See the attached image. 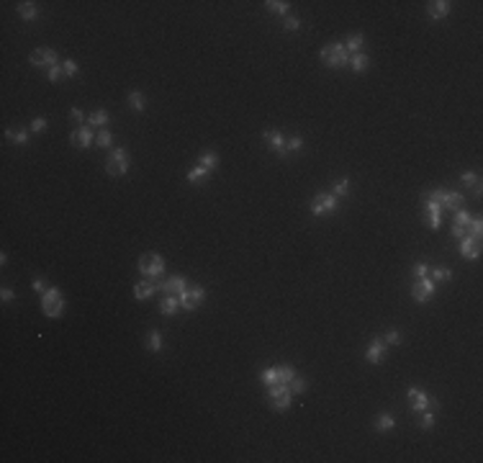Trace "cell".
I'll use <instances>...</instances> for the list:
<instances>
[{"instance_id":"obj_40","label":"cell","mask_w":483,"mask_h":463,"mask_svg":"<svg viewBox=\"0 0 483 463\" xmlns=\"http://www.w3.org/2000/svg\"><path fill=\"white\" fill-rule=\"evenodd\" d=\"M332 191H334L332 196H337V198H339V196H347V193H349V180H347V178H344V180H337Z\"/></svg>"},{"instance_id":"obj_35","label":"cell","mask_w":483,"mask_h":463,"mask_svg":"<svg viewBox=\"0 0 483 463\" xmlns=\"http://www.w3.org/2000/svg\"><path fill=\"white\" fill-rule=\"evenodd\" d=\"M95 142H98V147H111V142H113L111 131H108V129H98V134H95Z\"/></svg>"},{"instance_id":"obj_43","label":"cell","mask_w":483,"mask_h":463,"mask_svg":"<svg viewBox=\"0 0 483 463\" xmlns=\"http://www.w3.org/2000/svg\"><path fill=\"white\" fill-rule=\"evenodd\" d=\"M419 425H422L424 430H432V427H434V414L424 409V412H422V420H419Z\"/></svg>"},{"instance_id":"obj_30","label":"cell","mask_w":483,"mask_h":463,"mask_svg":"<svg viewBox=\"0 0 483 463\" xmlns=\"http://www.w3.org/2000/svg\"><path fill=\"white\" fill-rule=\"evenodd\" d=\"M129 106H131V111L142 114V111H144V96H142L139 90H131V93H129Z\"/></svg>"},{"instance_id":"obj_38","label":"cell","mask_w":483,"mask_h":463,"mask_svg":"<svg viewBox=\"0 0 483 463\" xmlns=\"http://www.w3.org/2000/svg\"><path fill=\"white\" fill-rule=\"evenodd\" d=\"M432 273V281H450L452 278V270L450 268H434V270H429Z\"/></svg>"},{"instance_id":"obj_34","label":"cell","mask_w":483,"mask_h":463,"mask_svg":"<svg viewBox=\"0 0 483 463\" xmlns=\"http://www.w3.org/2000/svg\"><path fill=\"white\" fill-rule=\"evenodd\" d=\"M460 180H463V186H473V188H475V193L480 196V180H478V175H475V172H463V178H460Z\"/></svg>"},{"instance_id":"obj_37","label":"cell","mask_w":483,"mask_h":463,"mask_svg":"<svg viewBox=\"0 0 483 463\" xmlns=\"http://www.w3.org/2000/svg\"><path fill=\"white\" fill-rule=\"evenodd\" d=\"M62 70H64V75H67V77H75V75L80 72V67H77L75 59H64V62H62Z\"/></svg>"},{"instance_id":"obj_27","label":"cell","mask_w":483,"mask_h":463,"mask_svg":"<svg viewBox=\"0 0 483 463\" xmlns=\"http://www.w3.org/2000/svg\"><path fill=\"white\" fill-rule=\"evenodd\" d=\"M147 347L152 352H160L165 347V340H162V332H157V329H152V332L147 335Z\"/></svg>"},{"instance_id":"obj_2","label":"cell","mask_w":483,"mask_h":463,"mask_svg":"<svg viewBox=\"0 0 483 463\" xmlns=\"http://www.w3.org/2000/svg\"><path fill=\"white\" fill-rule=\"evenodd\" d=\"M321 62L326 64V67H332V70L344 67V64L349 62V54L344 49V44H329V47H324L321 49Z\"/></svg>"},{"instance_id":"obj_7","label":"cell","mask_w":483,"mask_h":463,"mask_svg":"<svg viewBox=\"0 0 483 463\" xmlns=\"http://www.w3.org/2000/svg\"><path fill=\"white\" fill-rule=\"evenodd\" d=\"M334 211H337V196H332V193L314 196V201H311V214L314 216H329Z\"/></svg>"},{"instance_id":"obj_47","label":"cell","mask_w":483,"mask_h":463,"mask_svg":"<svg viewBox=\"0 0 483 463\" xmlns=\"http://www.w3.org/2000/svg\"><path fill=\"white\" fill-rule=\"evenodd\" d=\"M62 75H64V70H62V62H59V64H54V67H49V80H52V82H57Z\"/></svg>"},{"instance_id":"obj_21","label":"cell","mask_w":483,"mask_h":463,"mask_svg":"<svg viewBox=\"0 0 483 463\" xmlns=\"http://www.w3.org/2000/svg\"><path fill=\"white\" fill-rule=\"evenodd\" d=\"M16 13L24 18V21H36V18H39L36 3H21V6H16Z\"/></svg>"},{"instance_id":"obj_33","label":"cell","mask_w":483,"mask_h":463,"mask_svg":"<svg viewBox=\"0 0 483 463\" xmlns=\"http://www.w3.org/2000/svg\"><path fill=\"white\" fill-rule=\"evenodd\" d=\"M260 381L265 384V386H273V384H278V373H275V368H265L260 373Z\"/></svg>"},{"instance_id":"obj_31","label":"cell","mask_w":483,"mask_h":463,"mask_svg":"<svg viewBox=\"0 0 483 463\" xmlns=\"http://www.w3.org/2000/svg\"><path fill=\"white\" fill-rule=\"evenodd\" d=\"M198 165H203L206 170H216V167H218V154H216V152H203L201 160H198Z\"/></svg>"},{"instance_id":"obj_49","label":"cell","mask_w":483,"mask_h":463,"mask_svg":"<svg viewBox=\"0 0 483 463\" xmlns=\"http://www.w3.org/2000/svg\"><path fill=\"white\" fill-rule=\"evenodd\" d=\"M414 275H416V278H427V275H429V268L424 265V262H416V265H414Z\"/></svg>"},{"instance_id":"obj_20","label":"cell","mask_w":483,"mask_h":463,"mask_svg":"<svg viewBox=\"0 0 483 463\" xmlns=\"http://www.w3.org/2000/svg\"><path fill=\"white\" fill-rule=\"evenodd\" d=\"M349 67H352L355 72H365L368 67H370V59H368V54H363V52H357V54H349Z\"/></svg>"},{"instance_id":"obj_19","label":"cell","mask_w":483,"mask_h":463,"mask_svg":"<svg viewBox=\"0 0 483 463\" xmlns=\"http://www.w3.org/2000/svg\"><path fill=\"white\" fill-rule=\"evenodd\" d=\"M427 13L432 18H445L450 13V3H447V0H434V3L427 6Z\"/></svg>"},{"instance_id":"obj_11","label":"cell","mask_w":483,"mask_h":463,"mask_svg":"<svg viewBox=\"0 0 483 463\" xmlns=\"http://www.w3.org/2000/svg\"><path fill=\"white\" fill-rule=\"evenodd\" d=\"M406 396H409V407H411L414 412H424L427 407H432V399H434V396H429L427 391L416 389V386H411V389L406 391Z\"/></svg>"},{"instance_id":"obj_6","label":"cell","mask_w":483,"mask_h":463,"mask_svg":"<svg viewBox=\"0 0 483 463\" xmlns=\"http://www.w3.org/2000/svg\"><path fill=\"white\" fill-rule=\"evenodd\" d=\"M139 273H144L147 278H157L165 273V260L155 252H147L139 257Z\"/></svg>"},{"instance_id":"obj_26","label":"cell","mask_w":483,"mask_h":463,"mask_svg":"<svg viewBox=\"0 0 483 463\" xmlns=\"http://www.w3.org/2000/svg\"><path fill=\"white\" fill-rule=\"evenodd\" d=\"M275 373H278V384H291L296 379L293 365H275Z\"/></svg>"},{"instance_id":"obj_5","label":"cell","mask_w":483,"mask_h":463,"mask_svg":"<svg viewBox=\"0 0 483 463\" xmlns=\"http://www.w3.org/2000/svg\"><path fill=\"white\" fill-rule=\"evenodd\" d=\"M41 312L47 317H62L64 312V296L59 289H49L47 294H41Z\"/></svg>"},{"instance_id":"obj_32","label":"cell","mask_w":483,"mask_h":463,"mask_svg":"<svg viewBox=\"0 0 483 463\" xmlns=\"http://www.w3.org/2000/svg\"><path fill=\"white\" fill-rule=\"evenodd\" d=\"M393 425H396V420H393L391 414H378V420H376V430L386 432V430H393Z\"/></svg>"},{"instance_id":"obj_12","label":"cell","mask_w":483,"mask_h":463,"mask_svg":"<svg viewBox=\"0 0 483 463\" xmlns=\"http://www.w3.org/2000/svg\"><path fill=\"white\" fill-rule=\"evenodd\" d=\"M29 62L34 64V67H54V64H59L54 49H36V52H31Z\"/></svg>"},{"instance_id":"obj_39","label":"cell","mask_w":483,"mask_h":463,"mask_svg":"<svg viewBox=\"0 0 483 463\" xmlns=\"http://www.w3.org/2000/svg\"><path fill=\"white\" fill-rule=\"evenodd\" d=\"M303 147V139L301 137H291V139H285V154L288 152H298Z\"/></svg>"},{"instance_id":"obj_50","label":"cell","mask_w":483,"mask_h":463,"mask_svg":"<svg viewBox=\"0 0 483 463\" xmlns=\"http://www.w3.org/2000/svg\"><path fill=\"white\" fill-rule=\"evenodd\" d=\"M31 289H34L36 294H47V291H49V289H47V283H44L41 278H36V281L31 283Z\"/></svg>"},{"instance_id":"obj_10","label":"cell","mask_w":483,"mask_h":463,"mask_svg":"<svg viewBox=\"0 0 483 463\" xmlns=\"http://www.w3.org/2000/svg\"><path fill=\"white\" fill-rule=\"evenodd\" d=\"M437 198H440V206H442V211H457V209H463V204H465L463 193H455V191H442V188H437Z\"/></svg>"},{"instance_id":"obj_24","label":"cell","mask_w":483,"mask_h":463,"mask_svg":"<svg viewBox=\"0 0 483 463\" xmlns=\"http://www.w3.org/2000/svg\"><path fill=\"white\" fill-rule=\"evenodd\" d=\"M178 306H180V296H165V299L160 301V312L170 317V314L178 312Z\"/></svg>"},{"instance_id":"obj_36","label":"cell","mask_w":483,"mask_h":463,"mask_svg":"<svg viewBox=\"0 0 483 463\" xmlns=\"http://www.w3.org/2000/svg\"><path fill=\"white\" fill-rule=\"evenodd\" d=\"M470 219H473V216H470V214H468L465 209H457V211H455V222H452V224L468 227V224H470Z\"/></svg>"},{"instance_id":"obj_41","label":"cell","mask_w":483,"mask_h":463,"mask_svg":"<svg viewBox=\"0 0 483 463\" xmlns=\"http://www.w3.org/2000/svg\"><path fill=\"white\" fill-rule=\"evenodd\" d=\"M468 229H470V237H478V239H480V234H483V222H480V219L475 216V219H470Z\"/></svg>"},{"instance_id":"obj_3","label":"cell","mask_w":483,"mask_h":463,"mask_svg":"<svg viewBox=\"0 0 483 463\" xmlns=\"http://www.w3.org/2000/svg\"><path fill=\"white\" fill-rule=\"evenodd\" d=\"M424 214H427L429 227L440 229V224H442V206H440V198H437V188L424 193Z\"/></svg>"},{"instance_id":"obj_15","label":"cell","mask_w":483,"mask_h":463,"mask_svg":"<svg viewBox=\"0 0 483 463\" xmlns=\"http://www.w3.org/2000/svg\"><path fill=\"white\" fill-rule=\"evenodd\" d=\"M93 139H95V134H93V126H77L72 134H70V142L75 144V147H90L93 144Z\"/></svg>"},{"instance_id":"obj_18","label":"cell","mask_w":483,"mask_h":463,"mask_svg":"<svg viewBox=\"0 0 483 463\" xmlns=\"http://www.w3.org/2000/svg\"><path fill=\"white\" fill-rule=\"evenodd\" d=\"M152 294H157V286L152 281H142V283L134 286V299L137 301H147V299H152Z\"/></svg>"},{"instance_id":"obj_45","label":"cell","mask_w":483,"mask_h":463,"mask_svg":"<svg viewBox=\"0 0 483 463\" xmlns=\"http://www.w3.org/2000/svg\"><path fill=\"white\" fill-rule=\"evenodd\" d=\"M383 340H386V345H399V342H401V335L396 332V329H388Z\"/></svg>"},{"instance_id":"obj_23","label":"cell","mask_w":483,"mask_h":463,"mask_svg":"<svg viewBox=\"0 0 483 463\" xmlns=\"http://www.w3.org/2000/svg\"><path fill=\"white\" fill-rule=\"evenodd\" d=\"M363 44H365V36H363V34H349L347 41H344V49H347V54H357Z\"/></svg>"},{"instance_id":"obj_17","label":"cell","mask_w":483,"mask_h":463,"mask_svg":"<svg viewBox=\"0 0 483 463\" xmlns=\"http://www.w3.org/2000/svg\"><path fill=\"white\" fill-rule=\"evenodd\" d=\"M185 289H188V281H185V278H180V275L167 278V281L160 286V291H162V294H167V296H180Z\"/></svg>"},{"instance_id":"obj_25","label":"cell","mask_w":483,"mask_h":463,"mask_svg":"<svg viewBox=\"0 0 483 463\" xmlns=\"http://www.w3.org/2000/svg\"><path fill=\"white\" fill-rule=\"evenodd\" d=\"M6 137H8L13 144H26V142H29V129H24V126H16V131L8 129Z\"/></svg>"},{"instance_id":"obj_52","label":"cell","mask_w":483,"mask_h":463,"mask_svg":"<svg viewBox=\"0 0 483 463\" xmlns=\"http://www.w3.org/2000/svg\"><path fill=\"white\" fill-rule=\"evenodd\" d=\"M13 296H16V294H13L11 289H3V291H0V299H3V301H11Z\"/></svg>"},{"instance_id":"obj_44","label":"cell","mask_w":483,"mask_h":463,"mask_svg":"<svg viewBox=\"0 0 483 463\" xmlns=\"http://www.w3.org/2000/svg\"><path fill=\"white\" fill-rule=\"evenodd\" d=\"M44 129H47V119H44V116H36V119L31 121V131H36V134H41Z\"/></svg>"},{"instance_id":"obj_4","label":"cell","mask_w":483,"mask_h":463,"mask_svg":"<svg viewBox=\"0 0 483 463\" xmlns=\"http://www.w3.org/2000/svg\"><path fill=\"white\" fill-rule=\"evenodd\" d=\"M129 170V154L124 147L113 149L111 154H108V160H105V172L111 175V178H121V175H126Z\"/></svg>"},{"instance_id":"obj_28","label":"cell","mask_w":483,"mask_h":463,"mask_svg":"<svg viewBox=\"0 0 483 463\" xmlns=\"http://www.w3.org/2000/svg\"><path fill=\"white\" fill-rule=\"evenodd\" d=\"M208 175H211V170H206L203 165H195V167L188 170V180H190V183H203Z\"/></svg>"},{"instance_id":"obj_14","label":"cell","mask_w":483,"mask_h":463,"mask_svg":"<svg viewBox=\"0 0 483 463\" xmlns=\"http://www.w3.org/2000/svg\"><path fill=\"white\" fill-rule=\"evenodd\" d=\"M460 255H463L465 260H475L480 255V239L465 234L463 239H460Z\"/></svg>"},{"instance_id":"obj_48","label":"cell","mask_w":483,"mask_h":463,"mask_svg":"<svg viewBox=\"0 0 483 463\" xmlns=\"http://www.w3.org/2000/svg\"><path fill=\"white\" fill-rule=\"evenodd\" d=\"M285 29H288V31H298V26H301V21L296 18V16H288V18H285V24H283Z\"/></svg>"},{"instance_id":"obj_22","label":"cell","mask_w":483,"mask_h":463,"mask_svg":"<svg viewBox=\"0 0 483 463\" xmlns=\"http://www.w3.org/2000/svg\"><path fill=\"white\" fill-rule=\"evenodd\" d=\"M108 111H103V108H98V111H93L90 116H87V126H93V129H103L108 124Z\"/></svg>"},{"instance_id":"obj_16","label":"cell","mask_w":483,"mask_h":463,"mask_svg":"<svg viewBox=\"0 0 483 463\" xmlns=\"http://www.w3.org/2000/svg\"><path fill=\"white\" fill-rule=\"evenodd\" d=\"M262 142L265 144H270V149L275 152V154H280V157H285V139H283V134L278 129H268L265 134H262Z\"/></svg>"},{"instance_id":"obj_51","label":"cell","mask_w":483,"mask_h":463,"mask_svg":"<svg viewBox=\"0 0 483 463\" xmlns=\"http://www.w3.org/2000/svg\"><path fill=\"white\" fill-rule=\"evenodd\" d=\"M70 116H72V121H77V124H80V121L85 119V116H82V111H80V108H70Z\"/></svg>"},{"instance_id":"obj_13","label":"cell","mask_w":483,"mask_h":463,"mask_svg":"<svg viewBox=\"0 0 483 463\" xmlns=\"http://www.w3.org/2000/svg\"><path fill=\"white\" fill-rule=\"evenodd\" d=\"M386 358V340L383 337H373L368 350H365V360L368 363H381Z\"/></svg>"},{"instance_id":"obj_46","label":"cell","mask_w":483,"mask_h":463,"mask_svg":"<svg viewBox=\"0 0 483 463\" xmlns=\"http://www.w3.org/2000/svg\"><path fill=\"white\" fill-rule=\"evenodd\" d=\"M450 234H452L455 239H463V237L468 234V227H460V224H452V227H450Z\"/></svg>"},{"instance_id":"obj_29","label":"cell","mask_w":483,"mask_h":463,"mask_svg":"<svg viewBox=\"0 0 483 463\" xmlns=\"http://www.w3.org/2000/svg\"><path fill=\"white\" fill-rule=\"evenodd\" d=\"M265 8H268L270 13L285 16V13H288V8H291V3H285V0H268V3H265Z\"/></svg>"},{"instance_id":"obj_1","label":"cell","mask_w":483,"mask_h":463,"mask_svg":"<svg viewBox=\"0 0 483 463\" xmlns=\"http://www.w3.org/2000/svg\"><path fill=\"white\" fill-rule=\"evenodd\" d=\"M268 402H270V407H273L275 412H285V409L291 407V402H293L291 386H288V384H273L270 391H268Z\"/></svg>"},{"instance_id":"obj_9","label":"cell","mask_w":483,"mask_h":463,"mask_svg":"<svg viewBox=\"0 0 483 463\" xmlns=\"http://www.w3.org/2000/svg\"><path fill=\"white\" fill-rule=\"evenodd\" d=\"M411 296H414V301H419V304L429 301L434 296V281L429 275L427 278H416V283L411 286Z\"/></svg>"},{"instance_id":"obj_8","label":"cell","mask_w":483,"mask_h":463,"mask_svg":"<svg viewBox=\"0 0 483 463\" xmlns=\"http://www.w3.org/2000/svg\"><path fill=\"white\" fill-rule=\"evenodd\" d=\"M203 301H206V289H201V286H193V289H185V291L180 294V306L188 309V312L198 309Z\"/></svg>"},{"instance_id":"obj_42","label":"cell","mask_w":483,"mask_h":463,"mask_svg":"<svg viewBox=\"0 0 483 463\" xmlns=\"http://www.w3.org/2000/svg\"><path fill=\"white\" fill-rule=\"evenodd\" d=\"M288 386H291V391H293V394H303L306 389H309V384H306V379H298V376H296V379H293Z\"/></svg>"}]
</instances>
